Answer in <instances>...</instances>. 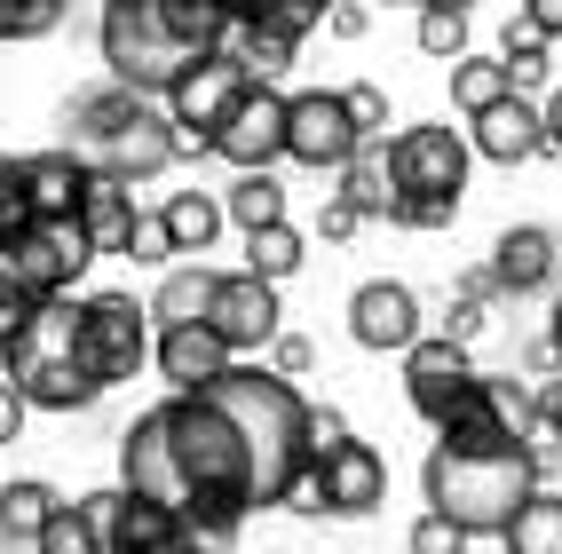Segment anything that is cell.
I'll return each instance as SVG.
<instances>
[{
	"label": "cell",
	"instance_id": "cell-18",
	"mask_svg": "<svg viewBox=\"0 0 562 554\" xmlns=\"http://www.w3.org/2000/svg\"><path fill=\"white\" fill-rule=\"evenodd\" d=\"M483 270H492V285L515 293V302L522 293H547L562 278V238L547 230V222H515V230H499V246H492Z\"/></svg>",
	"mask_w": 562,
	"mask_h": 554
},
{
	"label": "cell",
	"instance_id": "cell-9",
	"mask_svg": "<svg viewBox=\"0 0 562 554\" xmlns=\"http://www.w3.org/2000/svg\"><path fill=\"white\" fill-rule=\"evenodd\" d=\"M80 364L95 388H120L151 364V309L135 293H80Z\"/></svg>",
	"mask_w": 562,
	"mask_h": 554
},
{
	"label": "cell",
	"instance_id": "cell-31",
	"mask_svg": "<svg viewBox=\"0 0 562 554\" xmlns=\"http://www.w3.org/2000/svg\"><path fill=\"white\" fill-rule=\"evenodd\" d=\"M32 554H103V531H95V515H88L80 499H56V515L41 523Z\"/></svg>",
	"mask_w": 562,
	"mask_h": 554
},
{
	"label": "cell",
	"instance_id": "cell-29",
	"mask_svg": "<svg viewBox=\"0 0 562 554\" xmlns=\"http://www.w3.org/2000/svg\"><path fill=\"white\" fill-rule=\"evenodd\" d=\"M302 262H310V253H302V230H293V222H261V230H246V270L254 278L285 285Z\"/></svg>",
	"mask_w": 562,
	"mask_h": 554
},
{
	"label": "cell",
	"instance_id": "cell-32",
	"mask_svg": "<svg viewBox=\"0 0 562 554\" xmlns=\"http://www.w3.org/2000/svg\"><path fill=\"white\" fill-rule=\"evenodd\" d=\"M460 373H475V364H468V341H452V332H420L404 349V381H460Z\"/></svg>",
	"mask_w": 562,
	"mask_h": 554
},
{
	"label": "cell",
	"instance_id": "cell-14",
	"mask_svg": "<svg viewBox=\"0 0 562 554\" xmlns=\"http://www.w3.org/2000/svg\"><path fill=\"white\" fill-rule=\"evenodd\" d=\"M420 332H428V317H420V293H412L404 278H364V285L349 293V341H357V349L404 357Z\"/></svg>",
	"mask_w": 562,
	"mask_h": 554
},
{
	"label": "cell",
	"instance_id": "cell-37",
	"mask_svg": "<svg viewBox=\"0 0 562 554\" xmlns=\"http://www.w3.org/2000/svg\"><path fill=\"white\" fill-rule=\"evenodd\" d=\"M341 103H349V120H357V135H364V143H389V95L372 88V80L341 88Z\"/></svg>",
	"mask_w": 562,
	"mask_h": 554
},
{
	"label": "cell",
	"instance_id": "cell-12",
	"mask_svg": "<svg viewBox=\"0 0 562 554\" xmlns=\"http://www.w3.org/2000/svg\"><path fill=\"white\" fill-rule=\"evenodd\" d=\"M206 325L222 332V349L231 357H261L285 332V309H278V285L254 278V270H214V293H206Z\"/></svg>",
	"mask_w": 562,
	"mask_h": 554
},
{
	"label": "cell",
	"instance_id": "cell-41",
	"mask_svg": "<svg viewBox=\"0 0 562 554\" xmlns=\"http://www.w3.org/2000/svg\"><path fill=\"white\" fill-rule=\"evenodd\" d=\"M325 32H333V41H364V32H372V9H364V0H333V9H325Z\"/></svg>",
	"mask_w": 562,
	"mask_h": 554
},
{
	"label": "cell",
	"instance_id": "cell-30",
	"mask_svg": "<svg viewBox=\"0 0 562 554\" xmlns=\"http://www.w3.org/2000/svg\"><path fill=\"white\" fill-rule=\"evenodd\" d=\"M443 71H452V103L468 111V120H475L483 103H499V95L515 88V80H507V64H499V56H475V48H468V56H452Z\"/></svg>",
	"mask_w": 562,
	"mask_h": 554
},
{
	"label": "cell",
	"instance_id": "cell-26",
	"mask_svg": "<svg viewBox=\"0 0 562 554\" xmlns=\"http://www.w3.org/2000/svg\"><path fill=\"white\" fill-rule=\"evenodd\" d=\"M222 48H231L254 80H270V88H278V71H293V56H302V41H285L278 24H231V41H222Z\"/></svg>",
	"mask_w": 562,
	"mask_h": 554
},
{
	"label": "cell",
	"instance_id": "cell-25",
	"mask_svg": "<svg viewBox=\"0 0 562 554\" xmlns=\"http://www.w3.org/2000/svg\"><path fill=\"white\" fill-rule=\"evenodd\" d=\"M547 48H554V41H547V32L515 9V16H507V32H499V64H507V80H515L522 95H539V88H547Z\"/></svg>",
	"mask_w": 562,
	"mask_h": 554
},
{
	"label": "cell",
	"instance_id": "cell-7",
	"mask_svg": "<svg viewBox=\"0 0 562 554\" xmlns=\"http://www.w3.org/2000/svg\"><path fill=\"white\" fill-rule=\"evenodd\" d=\"M88 238H80V222L71 214H32L24 230L0 246V332L24 325L41 302H56V293H71L88 278Z\"/></svg>",
	"mask_w": 562,
	"mask_h": 554
},
{
	"label": "cell",
	"instance_id": "cell-19",
	"mask_svg": "<svg viewBox=\"0 0 562 554\" xmlns=\"http://www.w3.org/2000/svg\"><path fill=\"white\" fill-rule=\"evenodd\" d=\"M71 222H80L88 253L103 262V253H120L127 230H135V191H127V182H111V174H88L80 199H71Z\"/></svg>",
	"mask_w": 562,
	"mask_h": 554
},
{
	"label": "cell",
	"instance_id": "cell-38",
	"mask_svg": "<svg viewBox=\"0 0 562 554\" xmlns=\"http://www.w3.org/2000/svg\"><path fill=\"white\" fill-rule=\"evenodd\" d=\"M325 9H333V0H270V9H261L254 24H278L285 41H310V32L325 24Z\"/></svg>",
	"mask_w": 562,
	"mask_h": 554
},
{
	"label": "cell",
	"instance_id": "cell-22",
	"mask_svg": "<svg viewBox=\"0 0 562 554\" xmlns=\"http://www.w3.org/2000/svg\"><path fill=\"white\" fill-rule=\"evenodd\" d=\"M206 293H214V270H206V262H167V270H159V293L143 302V309H151V332L206 317Z\"/></svg>",
	"mask_w": 562,
	"mask_h": 554
},
{
	"label": "cell",
	"instance_id": "cell-47",
	"mask_svg": "<svg viewBox=\"0 0 562 554\" xmlns=\"http://www.w3.org/2000/svg\"><path fill=\"white\" fill-rule=\"evenodd\" d=\"M515 9L531 16V24L547 32V41H562V0H515Z\"/></svg>",
	"mask_w": 562,
	"mask_h": 554
},
{
	"label": "cell",
	"instance_id": "cell-35",
	"mask_svg": "<svg viewBox=\"0 0 562 554\" xmlns=\"http://www.w3.org/2000/svg\"><path fill=\"white\" fill-rule=\"evenodd\" d=\"M468 546H475V539L452 523V515H436V507H428L420 523L404 531V554H468Z\"/></svg>",
	"mask_w": 562,
	"mask_h": 554
},
{
	"label": "cell",
	"instance_id": "cell-49",
	"mask_svg": "<svg viewBox=\"0 0 562 554\" xmlns=\"http://www.w3.org/2000/svg\"><path fill=\"white\" fill-rule=\"evenodd\" d=\"M547 349H554V364H562V293H554V309H547Z\"/></svg>",
	"mask_w": 562,
	"mask_h": 554
},
{
	"label": "cell",
	"instance_id": "cell-45",
	"mask_svg": "<svg viewBox=\"0 0 562 554\" xmlns=\"http://www.w3.org/2000/svg\"><path fill=\"white\" fill-rule=\"evenodd\" d=\"M443 332H452V341H475V332H483V302H468V293H460L452 317H443Z\"/></svg>",
	"mask_w": 562,
	"mask_h": 554
},
{
	"label": "cell",
	"instance_id": "cell-51",
	"mask_svg": "<svg viewBox=\"0 0 562 554\" xmlns=\"http://www.w3.org/2000/svg\"><path fill=\"white\" fill-rule=\"evenodd\" d=\"M175 554H206V546H199V539H191V546H175Z\"/></svg>",
	"mask_w": 562,
	"mask_h": 554
},
{
	"label": "cell",
	"instance_id": "cell-23",
	"mask_svg": "<svg viewBox=\"0 0 562 554\" xmlns=\"http://www.w3.org/2000/svg\"><path fill=\"white\" fill-rule=\"evenodd\" d=\"M159 222H167V238H175V262H182V253L199 262V253L222 238V199H214V191H175V199L159 206Z\"/></svg>",
	"mask_w": 562,
	"mask_h": 554
},
{
	"label": "cell",
	"instance_id": "cell-36",
	"mask_svg": "<svg viewBox=\"0 0 562 554\" xmlns=\"http://www.w3.org/2000/svg\"><path fill=\"white\" fill-rule=\"evenodd\" d=\"M120 253H127L135 270H167V262H175V238H167V222H159V214H135V230H127Z\"/></svg>",
	"mask_w": 562,
	"mask_h": 554
},
{
	"label": "cell",
	"instance_id": "cell-6",
	"mask_svg": "<svg viewBox=\"0 0 562 554\" xmlns=\"http://www.w3.org/2000/svg\"><path fill=\"white\" fill-rule=\"evenodd\" d=\"M381 159H389V182H396V199H389V222L396 230H443V222L460 214V191H468V127H396L381 143Z\"/></svg>",
	"mask_w": 562,
	"mask_h": 554
},
{
	"label": "cell",
	"instance_id": "cell-43",
	"mask_svg": "<svg viewBox=\"0 0 562 554\" xmlns=\"http://www.w3.org/2000/svg\"><path fill=\"white\" fill-rule=\"evenodd\" d=\"M24 420H32V404H24L9 381H0V443H16V436H24Z\"/></svg>",
	"mask_w": 562,
	"mask_h": 554
},
{
	"label": "cell",
	"instance_id": "cell-40",
	"mask_svg": "<svg viewBox=\"0 0 562 554\" xmlns=\"http://www.w3.org/2000/svg\"><path fill=\"white\" fill-rule=\"evenodd\" d=\"M310 357H317V349L302 341V332H278V341L261 349V364H270V373H285V381H302V373H310Z\"/></svg>",
	"mask_w": 562,
	"mask_h": 554
},
{
	"label": "cell",
	"instance_id": "cell-8",
	"mask_svg": "<svg viewBox=\"0 0 562 554\" xmlns=\"http://www.w3.org/2000/svg\"><path fill=\"white\" fill-rule=\"evenodd\" d=\"M302 515H341V523H364V515L389 507V460L372 443L341 436V443H317L310 467H302V491H293Z\"/></svg>",
	"mask_w": 562,
	"mask_h": 554
},
{
	"label": "cell",
	"instance_id": "cell-33",
	"mask_svg": "<svg viewBox=\"0 0 562 554\" xmlns=\"http://www.w3.org/2000/svg\"><path fill=\"white\" fill-rule=\"evenodd\" d=\"M412 41H420V56H436V64L468 56V9H420V24H412Z\"/></svg>",
	"mask_w": 562,
	"mask_h": 554
},
{
	"label": "cell",
	"instance_id": "cell-16",
	"mask_svg": "<svg viewBox=\"0 0 562 554\" xmlns=\"http://www.w3.org/2000/svg\"><path fill=\"white\" fill-rule=\"evenodd\" d=\"M468 151L475 159H492V167H531L547 159V120H539V103L507 88L499 103H483L475 120H468Z\"/></svg>",
	"mask_w": 562,
	"mask_h": 554
},
{
	"label": "cell",
	"instance_id": "cell-21",
	"mask_svg": "<svg viewBox=\"0 0 562 554\" xmlns=\"http://www.w3.org/2000/svg\"><path fill=\"white\" fill-rule=\"evenodd\" d=\"M16 174H24V199H32V214H71V199H80V182H88V167L64 151H32V159H16Z\"/></svg>",
	"mask_w": 562,
	"mask_h": 554
},
{
	"label": "cell",
	"instance_id": "cell-3",
	"mask_svg": "<svg viewBox=\"0 0 562 554\" xmlns=\"http://www.w3.org/2000/svg\"><path fill=\"white\" fill-rule=\"evenodd\" d=\"M64 151L88 174H111V182H127V191H143V182H159L182 159V143H175V120L151 95L103 80V88H80L64 103Z\"/></svg>",
	"mask_w": 562,
	"mask_h": 554
},
{
	"label": "cell",
	"instance_id": "cell-50",
	"mask_svg": "<svg viewBox=\"0 0 562 554\" xmlns=\"http://www.w3.org/2000/svg\"><path fill=\"white\" fill-rule=\"evenodd\" d=\"M412 9H475V0H412Z\"/></svg>",
	"mask_w": 562,
	"mask_h": 554
},
{
	"label": "cell",
	"instance_id": "cell-27",
	"mask_svg": "<svg viewBox=\"0 0 562 554\" xmlns=\"http://www.w3.org/2000/svg\"><path fill=\"white\" fill-rule=\"evenodd\" d=\"M222 222H238V230H261V222H285V182L261 167V174H238L231 191H222Z\"/></svg>",
	"mask_w": 562,
	"mask_h": 554
},
{
	"label": "cell",
	"instance_id": "cell-34",
	"mask_svg": "<svg viewBox=\"0 0 562 554\" xmlns=\"http://www.w3.org/2000/svg\"><path fill=\"white\" fill-rule=\"evenodd\" d=\"M71 0H0V41H48Z\"/></svg>",
	"mask_w": 562,
	"mask_h": 554
},
{
	"label": "cell",
	"instance_id": "cell-13",
	"mask_svg": "<svg viewBox=\"0 0 562 554\" xmlns=\"http://www.w3.org/2000/svg\"><path fill=\"white\" fill-rule=\"evenodd\" d=\"M95 515V531H103V554H175V546H191V523H182L175 507L159 499H135V491H88L80 499Z\"/></svg>",
	"mask_w": 562,
	"mask_h": 554
},
{
	"label": "cell",
	"instance_id": "cell-11",
	"mask_svg": "<svg viewBox=\"0 0 562 554\" xmlns=\"http://www.w3.org/2000/svg\"><path fill=\"white\" fill-rule=\"evenodd\" d=\"M364 151V135L349 120L341 88H293L285 95V159L310 167V174H341Z\"/></svg>",
	"mask_w": 562,
	"mask_h": 554
},
{
	"label": "cell",
	"instance_id": "cell-15",
	"mask_svg": "<svg viewBox=\"0 0 562 554\" xmlns=\"http://www.w3.org/2000/svg\"><path fill=\"white\" fill-rule=\"evenodd\" d=\"M214 151L231 159L238 174L278 167V159H285V95H278L270 80H254V88L231 103V120L214 127Z\"/></svg>",
	"mask_w": 562,
	"mask_h": 554
},
{
	"label": "cell",
	"instance_id": "cell-5",
	"mask_svg": "<svg viewBox=\"0 0 562 554\" xmlns=\"http://www.w3.org/2000/svg\"><path fill=\"white\" fill-rule=\"evenodd\" d=\"M0 381H9L32 412H88L103 396L95 373L80 364V293H56L24 325L0 332Z\"/></svg>",
	"mask_w": 562,
	"mask_h": 554
},
{
	"label": "cell",
	"instance_id": "cell-10",
	"mask_svg": "<svg viewBox=\"0 0 562 554\" xmlns=\"http://www.w3.org/2000/svg\"><path fill=\"white\" fill-rule=\"evenodd\" d=\"M254 88V71L231 56V48H214V56H199L182 80L167 88V120H175V143H182V159H206L214 151V127L231 120V103Z\"/></svg>",
	"mask_w": 562,
	"mask_h": 554
},
{
	"label": "cell",
	"instance_id": "cell-46",
	"mask_svg": "<svg viewBox=\"0 0 562 554\" xmlns=\"http://www.w3.org/2000/svg\"><path fill=\"white\" fill-rule=\"evenodd\" d=\"M539 428L554 436V452H562V381H547V388H539Z\"/></svg>",
	"mask_w": 562,
	"mask_h": 554
},
{
	"label": "cell",
	"instance_id": "cell-42",
	"mask_svg": "<svg viewBox=\"0 0 562 554\" xmlns=\"http://www.w3.org/2000/svg\"><path fill=\"white\" fill-rule=\"evenodd\" d=\"M317 230H325L333 246H341V238H357V230H364V214H357L341 191H325V214H317Z\"/></svg>",
	"mask_w": 562,
	"mask_h": 554
},
{
	"label": "cell",
	"instance_id": "cell-1",
	"mask_svg": "<svg viewBox=\"0 0 562 554\" xmlns=\"http://www.w3.org/2000/svg\"><path fill=\"white\" fill-rule=\"evenodd\" d=\"M222 41H231V16L214 0H103V16H95L103 80H120L135 95H167Z\"/></svg>",
	"mask_w": 562,
	"mask_h": 554
},
{
	"label": "cell",
	"instance_id": "cell-28",
	"mask_svg": "<svg viewBox=\"0 0 562 554\" xmlns=\"http://www.w3.org/2000/svg\"><path fill=\"white\" fill-rule=\"evenodd\" d=\"M341 199H349L364 222H389V199H396V182H389V159H381V143H364V151L341 167Z\"/></svg>",
	"mask_w": 562,
	"mask_h": 554
},
{
	"label": "cell",
	"instance_id": "cell-24",
	"mask_svg": "<svg viewBox=\"0 0 562 554\" xmlns=\"http://www.w3.org/2000/svg\"><path fill=\"white\" fill-rule=\"evenodd\" d=\"M507 554H562V491H531L515 515H507V531H499Z\"/></svg>",
	"mask_w": 562,
	"mask_h": 554
},
{
	"label": "cell",
	"instance_id": "cell-2",
	"mask_svg": "<svg viewBox=\"0 0 562 554\" xmlns=\"http://www.w3.org/2000/svg\"><path fill=\"white\" fill-rule=\"evenodd\" d=\"M222 412H231V428L246 436V460H254V507H293V491H302V467H310V396L293 388L285 373H270V364H246L231 357V373H222L206 388Z\"/></svg>",
	"mask_w": 562,
	"mask_h": 554
},
{
	"label": "cell",
	"instance_id": "cell-20",
	"mask_svg": "<svg viewBox=\"0 0 562 554\" xmlns=\"http://www.w3.org/2000/svg\"><path fill=\"white\" fill-rule=\"evenodd\" d=\"M48 515H56V484H41V475L0 484V554H32V539H41Z\"/></svg>",
	"mask_w": 562,
	"mask_h": 554
},
{
	"label": "cell",
	"instance_id": "cell-39",
	"mask_svg": "<svg viewBox=\"0 0 562 554\" xmlns=\"http://www.w3.org/2000/svg\"><path fill=\"white\" fill-rule=\"evenodd\" d=\"M32 222V199H24V174H16V159H0V246H9L16 230Z\"/></svg>",
	"mask_w": 562,
	"mask_h": 554
},
{
	"label": "cell",
	"instance_id": "cell-4",
	"mask_svg": "<svg viewBox=\"0 0 562 554\" xmlns=\"http://www.w3.org/2000/svg\"><path fill=\"white\" fill-rule=\"evenodd\" d=\"M547 484V460L531 443H507V452H452V443H436L428 467H420V491L436 515H452L468 539H499L507 515L522 507Z\"/></svg>",
	"mask_w": 562,
	"mask_h": 554
},
{
	"label": "cell",
	"instance_id": "cell-48",
	"mask_svg": "<svg viewBox=\"0 0 562 554\" xmlns=\"http://www.w3.org/2000/svg\"><path fill=\"white\" fill-rule=\"evenodd\" d=\"M539 120H547V151H562V88L539 103Z\"/></svg>",
	"mask_w": 562,
	"mask_h": 554
},
{
	"label": "cell",
	"instance_id": "cell-17",
	"mask_svg": "<svg viewBox=\"0 0 562 554\" xmlns=\"http://www.w3.org/2000/svg\"><path fill=\"white\" fill-rule=\"evenodd\" d=\"M151 373L167 381V396H199V388H214L222 373H231V349H222V332H214L206 317L159 325V332H151Z\"/></svg>",
	"mask_w": 562,
	"mask_h": 554
},
{
	"label": "cell",
	"instance_id": "cell-44",
	"mask_svg": "<svg viewBox=\"0 0 562 554\" xmlns=\"http://www.w3.org/2000/svg\"><path fill=\"white\" fill-rule=\"evenodd\" d=\"M349 436V412H333V404H310V443H341Z\"/></svg>",
	"mask_w": 562,
	"mask_h": 554
}]
</instances>
